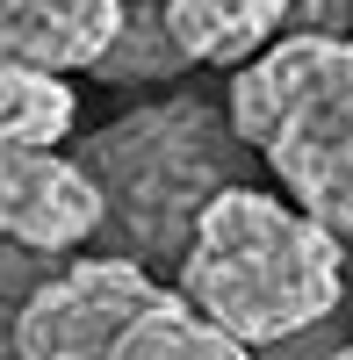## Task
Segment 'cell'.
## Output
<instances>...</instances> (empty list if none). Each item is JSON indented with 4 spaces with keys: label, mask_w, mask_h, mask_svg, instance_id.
Segmentation results:
<instances>
[{
    "label": "cell",
    "mask_w": 353,
    "mask_h": 360,
    "mask_svg": "<svg viewBox=\"0 0 353 360\" xmlns=\"http://www.w3.org/2000/svg\"><path fill=\"white\" fill-rule=\"evenodd\" d=\"M296 0H166V22L195 65H252L288 37Z\"/></svg>",
    "instance_id": "7"
},
{
    "label": "cell",
    "mask_w": 353,
    "mask_h": 360,
    "mask_svg": "<svg viewBox=\"0 0 353 360\" xmlns=\"http://www.w3.org/2000/svg\"><path fill=\"white\" fill-rule=\"evenodd\" d=\"M173 288L238 346L267 353L346 310V252L310 209L267 188H231L195 224Z\"/></svg>",
    "instance_id": "1"
},
{
    "label": "cell",
    "mask_w": 353,
    "mask_h": 360,
    "mask_svg": "<svg viewBox=\"0 0 353 360\" xmlns=\"http://www.w3.org/2000/svg\"><path fill=\"white\" fill-rule=\"evenodd\" d=\"M130 22V0H0V65L94 72Z\"/></svg>",
    "instance_id": "6"
},
{
    "label": "cell",
    "mask_w": 353,
    "mask_h": 360,
    "mask_svg": "<svg viewBox=\"0 0 353 360\" xmlns=\"http://www.w3.org/2000/svg\"><path fill=\"white\" fill-rule=\"evenodd\" d=\"M130 8H137V0H130Z\"/></svg>",
    "instance_id": "14"
},
{
    "label": "cell",
    "mask_w": 353,
    "mask_h": 360,
    "mask_svg": "<svg viewBox=\"0 0 353 360\" xmlns=\"http://www.w3.org/2000/svg\"><path fill=\"white\" fill-rule=\"evenodd\" d=\"M339 346H346V317H325V324H310V332H296V339L267 346L259 360H332Z\"/></svg>",
    "instance_id": "11"
},
{
    "label": "cell",
    "mask_w": 353,
    "mask_h": 360,
    "mask_svg": "<svg viewBox=\"0 0 353 360\" xmlns=\"http://www.w3.org/2000/svg\"><path fill=\"white\" fill-rule=\"evenodd\" d=\"M195 65V58L181 51V37H173V22H166V0H137L130 22H123V37H115V51L101 58V79L108 86H144V79H181Z\"/></svg>",
    "instance_id": "9"
},
{
    "label": "cell",
    "mask_w": 353,
    "mask_h": 360,
    "mask_svg": "<svg viewBox=\"0 0 353 360\" xmlns=\"http://www.w3.org/2000/svg\"><path fill=\"white\" fill-rule=\"evenodd\" d=\"M22 360H259L152 266L86 252L29 295Z\"/></svg>",
    "instance_id": "4"
},
{
    "label": "cell",
    "mask_w": 353,
    "mask_h": 360,
    "mask_svg": "<svg viewBox=\"0 0 353 360\" xmlns=\"http://www.w3.org/2000/svg\"><path fill=\"white\" fill-rule=\"evenodd\" d=\"M58 266H65V259L0 238V360H22V310H29V295H37Z\"/></svg>",
    "instance_id": "10"
},
{
    "label": "cell",
    "mask_w": 353,
    "mask_h": 360,
    "mask_svg": "<svg viewBox=\"0 0 353 360\" xmlns=\"http://www.w3.org/2000/svg\"><path fill=\"white\" fill-rule=\"evenodd\" d=\"M108 224V202L94 173L65 152H0V238L29 252L65 259L94 245Z\"/></svg>",
    "instance_id": "5"
},
{
    "label": "cell",
    "mask_w": 353,
    "mask_h": 360,
    "mask_svg": "<svg viewBox=\"0 0 353 360\" xmlns=\"http://www.w3.org/2000/svg\"><path fill=\"white\" fill-rule=\"evenodd\" d=\"M72 159L94 173V188L108 202L101 245L115 259L152 266V259L188 252V238L217 195L252 188L245 166L259 152L238 137L231 108L202 94H166V101H144L115 123H101L94 137H79Z\"/></svg>",
    "instance_id": "2"
},
{
    "label": "cell",
    "mask_w": 353,
    "mask_h": 360,
    "mask_svg": "<svg viewBox=\"0 0 353 360\" xmlns=\"http://www.w3.org/2000/svg\"><path fill=\"white\" fill-rule=\"evenodd\" d=\"M72 86L58 72L0 65V152H58V137H72Z\"/></svg>",
    "instance_id": "8"
},
{
    "label": "cell",
    "mask_w": 353,
    "mask_h": 360,
    "mask_svg": "<svg viewBox=\"0 0 353 360\" xmlns=\"http://www.w3.org/2000/svg\"><path fill=\"white\" fill-rule=\"evenodd\" d=\"M296 37H353V0H296Z\"/></svg>",
    "instance_id": "12"
},
{
    "label": "cell",
    "mask_w": 353,
    "mask_h": 360,
    "mask_svg": "<svg viewBox=\"0 0 353 360\" xmlns=\"http://www.w3.org/2000/svg\"><path fill=\"white\" fill-rule=\"evenodd\" d=\"M231 123L281 195L353 238V37H288L231 79Z\"/></svg>",
    "instance_id": "3"
},
{
    "label": "cell",
    "mask_w": 353,
    "mask_h": 360,
    "mask_svg": "<svg viewBox=\"0 0 353 360\" xmlns=\"http://www.w3.org/2000/svg\"><path fill=\"white\" fill-rule=\"evenodd\" d=\"M332 360H353V339H346V346H339V353H332Z\"/></svg>",
    "instance_id": "13"
}]
</instances>
